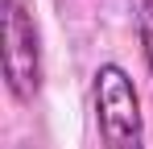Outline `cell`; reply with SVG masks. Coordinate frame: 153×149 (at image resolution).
I'll use <instances>...</instances> for the list:
<instances>
[{
    "mask_svg": "<svg viewBox=\"0 0 153 149\" xmlns=\"http://www.w3.org/2000/svg\"><path fill=\"white\" fill-rule=\"evenodd\" d=\"M137 29H141V50H145V66L153 74V0L141 4V13H137Z\"/></svg>",
    "mask_w": 153,
    "mask_h": 149,
    "instance_id": "cell-3",
    "label": "cell"
},
{
    "mask_svg": "<svg viewBox=\"0 0 153 149\" xmlns=\"http://www.w3.org/2000/svg\"><path fill=\"white\" fill-rule=\"evenodd\" d=\"M95 124H100L103 149H145V120H141V99L137 87L120 62H103L95 71Z\"/></svg>",
    "mask_w": 153,
    "mask_h": 149,
    "instance_id": "cell-1",
    "label": "cell"
},
{
    "mask_svg": "<svg viewBox=\"0 0 153 149\" xmlns=\"http://www.w3.org/2000/svg\"><path fill=\"white\" fill-rule=\"evenodd\" d=\"M4 79H8V91L21 104H29L42 87L37 25L21 0H4Z\"/></svg>",
    "mask_w": 153,
    "mask_h": 149,
    "instance_id": "cell-2",
    "label": "cell"
}]
</instances>
